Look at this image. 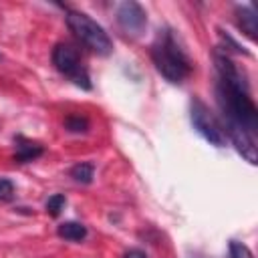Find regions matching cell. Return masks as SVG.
Masks as SVG:
<instances>
[{"label": "cell", "mask_w": 258, "mask_h": 258, "mask_svg": "<svg viewBox=\"0 0 258 258\" xmlns=\"http://www.w3.org/2000/svg\"><path fill=\"white\" fill-rule=\"evenodd\" d=\"M216 99L224 117V133L234 143L236 151L254 165L258 109L252 101L248 79L226 52H216Z\"/></svg>", "instance_id": "6da1fadb"}, {"label": "cell", "mask_w": 258, "mask_h": 258, "mask_svg": "<svg viewBox=\"0 0 258 258\" xmlns=\"http://www.w3.org/2000/svg\"><path fill=\"white\" fill-rule=\"evenodd\" d=\"M149 52L157 73L173 85L183 83L194 71V62L187 50L183 48L179 36L171 28H161L155 34V40L151 42Z\"/></svg>", "instance_id": "7a4b0ae2"}, {"label": "cell", "mask_w": 258, "mask_h": 258, "mask_svg": "<svg viewBox=\"0 0 258 258\" xmlns=\"http://www.w3.org/2000/svg\"><path fill=\"white\" fill-rule=\"evenodd\" d=\"M67 24L71 28V32L93 52L107 56L113 52V42L109 38V34L105 32V28L101 24H97L89 14L79 12V10H67L64 14Z\"/></svg>", "instance_id": "3957f363"}, {"label": "cell", "mask_w": 258, "mask_h": 258, "mask_svg": "<svg viewBox=\"0 0 258 258\" xmlns=\"http://www.w3.org/2000/svg\"><path fill=\"white\" fill-rule=\"evenodd\" d=\"M50 58H52L54 69H56L60 75L69 77L77 87H81V89H85V91H91V89H93L89 71H87V67L83 64V58H81L77 46H73L71 42H58V44H54Z\"/></svg>", "instance_id": "277c9868"}, {"label": "cell", "mask_w": 258, "mask_h": 258, "mask_svg": "<svg viewBox=\"0 0 258 258\" xmlns=\"http://www.w3.org/2000/svg\"><path fill=\"white\" fill-rule=\"evenodd\" d=\"M189 121H191V127L210 143V145H216V147H224L228 137L224 133V127L222 123L216 119V115L210 111V107L194 97L189 101Z\"/></svg>", "instance_id": "5b68a950"}, {"label": "cell", "mask_w": 258, "mask_h": 258, "mask_svg": "<svg viewBox=\"0 0 258 258\" xmlns=\"http://www.w3.org/2000/svg\"><path fill=\"white\" fill-rule=\"evenodd\" d=\"M117 24L127 36L139 38L145 32V26H147V14H145V10H143V6L139 2L129 0V2L119 4V8H117Z\"/></svg>", "instance_id": "8992f818"}, {"label": "cell", "mask_w": 258, "mask_h": 258, "mask_svg": "<svg viewBox=\"0 0 258 258\" xmlns=\"http://www.w3.org/2000/svg\"><path fill=\"white\" fill-rule=\"evenodd\" d=\"M14 163H30L44 153V147L38 141H32L24 135H14Z\"/></svg>", "instance_id": "52a82bcc"}, {"label": "cell", "mask_w": 258, "mask_h": 258, "mask_svg": "<svg viewBox=\"0 0 258 258\" xmlns=\"http://www.w3.org/2000/svg\"><path fill=\"white\" fill-rule=\"evenodd\" d=\"M236 16H238V26L240 30L250 38L254 40L256 38V12L252 6H240L236 10Z\"/></svg>", "instance_id": "ba28073f"}, {"label": "cell", "mask_w": 258, "mask_h": 258, "mask_svg": "<svg viewBox=\"0 0 258 258\" xmlns=\"http://www.w3.org/2000/svg\"><path fill=\"white\" fill-rule=\"evenodd\" d=\"M56 234H58L62 240L81 242V240L87 238V226H83L81 222H62V224L56 228Z\"/></svg>", "instance_id": "9c48e42d"}, {"label": "cell", "mask_w": 258, "mask_h": 258, "mask_svg": "<svg viewBox=\"0 0 258 258\" xmlns=\"http://www.w3.org/2000/svg\"><path fill=\"white\" fill-rule=\"evenodd\" d=\"M69 175L77 181V183H83V185H89L95 177V165L91 161H81L77 165H73L69 169Z\"/></svg>", "instance_id": "30bf717a"}, {"label": "cell", "mask_w": 258, "mask_h": 258, "mask_svg": "<svg viewBox=\"0 0 258 258\" xmlns=\"http://www.w3.org/2000/svg\"><path fill=\"white\" fill-rule=\"evenodd\" d=\"M62 125L69 133H87L91 127V121H89V117H85L81 113H71L64 117Z\"/></svg>", "instance_id": "8fae6325"}, {"label": "cell", "mask_w": 258, "mask_h": 258, "mask_svg": "<svg viewBox=\"0 0 258 258\" xmlns=\"http://www.w3.org/2000/svg\"><path fill=\"white\" fill-rule=\"evenodd\" d=\"M64 206H67V198H64L62 194H52V196L46 200L44 210H46L52 218H56V216H60V212L64 210Z\"/></svg>", "instance_id": "7c38bea8"}, {"label": "cell", "mask_w": 258, "mask_h": 258, "mask_svg": "<svg viewBox=\"0 0 258 258\" xmlns=\"http://www.w3.org/2000/svg\"><path fill=\"white\" fill-rule=\"evenodd\" d=\"M228 258H254V254L246 244H242L238 240H232L230 246H228Z\"/></svg>", "instance_id": "4fadbf2b"}, {"label": "cell", "mask_w": 258, "mask_h": 258, "mask_svg": "<svg viewBox=\"0 0 258 258\" xmlns=\"http://www.w3.org/2000/svg\"><path fill=\"white\" fill-rule=\"evenodd\" d=\"M14 198V183L8 177H0V202H8Z\"/></svg>", "instance_id": "5bb4252c"}, {"label": "cell", "mask_w": 258, "mask_h": 258, "mask_svg": "<svg viewBox=\"0 0 258 258\" xmlns=\"http://www.w3.org/2000/svg\"><path fill=\"white\" fill-rule=\"evenodd\" d=\"M123 258H147V254L141 252V250H137V248H131V250H127L123 254Z\"/></svg>", "instance_id": "9a60e30c"}, {"label": "cell", "mask_w": 258, "mask_h": 258, "mask_svg": "<svg viewBox=\"0 0 258 258\" xmlns=\"http://www.w3.org/2000/svg\"><path fill=\"white\" fill-rule=\"evenodd\" d=\"M0 60H2V54H0Z\"/></svg>", "instance_id": "2e32d148"}]
</instances>
